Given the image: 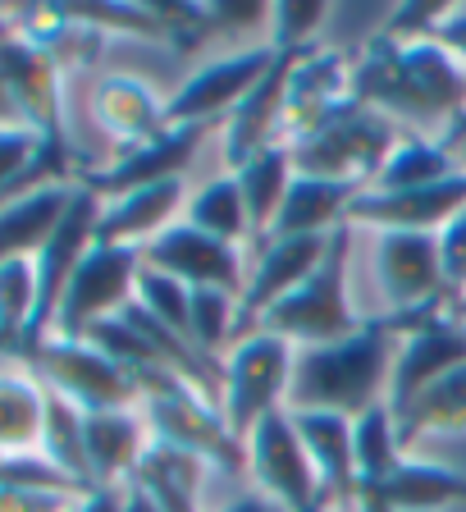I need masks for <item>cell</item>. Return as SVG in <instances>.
Returning a JSON list of instances; mask_svg holds the SVG:
<instances>
[{
	"mask_svg": "<svg viewBox=\"0 0 466 512\" xmlns=\"http://www.w3.org/2000/svg\"><path fill=\"white\" fill-rule=\"evenodd\" d=\"M357 101L421 138H444L466 110V69L430 42H393L371 32L357 51Z\"/></svg>",
	"mask_w": 466,
	"mask_h": 512,
	"instance_id": "6da1fadb",
	"label": "cell"
},
{
	"mask_svg": "<svg viewBox=\"0 0 466 512\" xmlns=\"http://www.w3.org/2000/svg\"><path fill=\"white\" fill-rule=\"evenodd\" d=\"M398 339L384 316H366L357 334L325 348H297L293 384H288V412H334L352 416L389 403V375Z\"/></svg>",
	"mask_w": 466,
	"mask_h": 512,
	"instance_id": "7a4b0ae2",
	"label": "cell"
},
{
	"mask_svg": "<svg viewBox=\"0 0 466 512\" xmlns=\"http://www.w3.org/2000/svg\"><path fill=\"white\" fill-rule=\"evenodd\" d=\"M352 238H357V229L343 224L316 275L297 288V293H288L279 307L265 311V316L256 320V330L279 334V339L293 343V348H325V343H339V339H348V334H357L361 325H366V316L352 307V284H348Z\"/></svg>",
	"mask_w": 466,
	"mask_h": 512,
	"instance_id": "3957f363",
	"label": "cell"
},
{
	"mask_svg": "<svg viewBox=\"0 0 466 512\" xmlns=\"http://www.w3.org/2000/svg\"><path fill=\"white\" fill-rule=\"evenodd\" d=\"M32 375L42 380V389L69 398L78 412H138L142 407V384L138 375L119 366L115 357L96 348L87 339H42L23 357Z\"/></svg>",
	"mask_w": 466,
	"mask_h": 512,
	"instance_id": "277c9868",
	"label": "cell"
},
{
	"mask_svg": "<svg viewBox=\"0 0 466 512\" xmlns=\"http://www.w3.org/2000/svg\"><path fill=\"white\" fill-rule=\"evenodd\" d=\"M293 362H297V348L270 330H247L243 339L224 352L220 412L243 444L265 416H275L288 407Z\"/></svg>",
	"mask_w": 466,
	"mask_h": 512,
	"instance_id": "5b68a950",
	"label": "cell"
},
{
	"mask_svg": "<svg viewBox=\"0 0 466 512\" xmlns=\"http://www.w3.org/2000/svg\"><path fill=\"white\" fill-rule=\"evenodd\" d=\"M142 421H147L151 439L170 448H183L192 458H202L211 471H224V476H247V444L229 430L224 412L202 398L197 389L170 380L156 384L142 394Z\"/></svg>",
	"mask_w": 466,
	"mask_h": 512,
	"instance_id": "8992f818",
	"label": "cell"
},
{
	"mask_svg": "<svg viewBox=\"0 0 466 512\" xmlns=\"http://www.w3.org/2000/svg\"><path fill=\"white\" fill-rule=\"evenodd\" d=\"M407 138V128H398L389 115L371 106H352L343 119L307 138L302 147H293L297 174L329 183H352V188H371L375 174L384 170V160L393 156V147Z\"/></svg>",
	"mask_w": 466,
	"mask_h": 512,
	"instance_id": "52a82bcc",
	"label": "cell"
},
{
	"mask_svg": "<svg viewBox=\"0 0 466 512\" xmlns=\"http://www.w3.org/2000/svg\"><path fill=\"white\" fill-rule=\"evenodd\" d=\"M357 106V60L334 46L297 55L279 115V147H302L307 138L325 133L334 119H343Z\"/></svg>",
	"mask_w": 466,
	"mask_h": 512,
	"instance_id": "ba28073f",
	"label": "cell"
},
{
	"mask_svg": "<svg viewBox=\"0 0 466 512\" xmlns=\"http://www.w3.org/2000/svg\"><path fill=\"white\" fill-rule=\"evenodd\" d=\"M138 275H142V252L96 243L83 256V266L74 270L69 288H64V302L55 311L51 334L87 339V330H96L101 320L124 316L133 307V298H138Z\"/></svg>",
	"mask_w": 466,
	"mask_h": 512,
	"instance_id": "9c48e42d",
	"label": "cell"
},
{
	"mask_svg": "<svg viewBox=\"0 0 466 512\" xmlns=\"http://www.w3.org/2000/svg\"><path fill=\"white\" fill-rule=\"evenodd\" d=\"M247 480L252 490L275 499L284 512H329V494L297 439L293 416L275 412L247 435Z\"/></svg>",
	"mask_w": 466,
	"mask_h": 512,
	"instance_id": "30bf717a",
	"label": "cell"
},
{
	"mask_svg": "<svg viewBox=\"0 0 466 512\" xmlns=\"http://www.w3.org/2000/svg\"><path fill=\"white\" fill-rule=\"evenodd\" d=\"M0 101L10 106V124H23L42 138L46 151L74 156L69 128H64V74L51 55H42L32 42L14 37L0 46Z\"/></svg>",
	"mask_w": 466,
	"mask_h": 512,
	"instance_id": "8fae6325",
	"label": "cell"
},
{
	"mask_svg": "<svg viewBox=\"0 0 466 512\" xmlns=\"http://www.w3.org/2000/svg\"><path fill=\"white\" fill-rule=\"evenodd\" d=\"M275 46H243V51H224L206 60L202 69H192L188 83L170 96V124H192V128H215L243 106L252 87L270 74L275 64Z\"/></svg>",
	"mask_w": 466,
	"mask_h": 512,
	"instance_id": "7c38bea8",
	"label": "cell"
},
{
	"mask_svg": "<svg viewBox=\"0 0 466 512\" xmlns=\"http://www.w3.org/2000/svg\"><path fill=\"white\" fill-rule=\"evenodd\" d=\"M96 220H101V197H96L87 183H78L60 229L51 234V243H46L42 252L32 256V270H37V316H32L23 357H28L42 339H51V325H55V311H60V302H64V288H69L74 270L83 266V256L96 247Z\"/></svg>",
	"mask_w": 466,
	"mask_h": 512,
	"instance_id": "4fadbf2b",
	"label": "cell"
},
{
	"mask_svg": "<svg viewBox=\"0 0 466 512\" xmlns=\"http://www.w3.org/2000/svg\"><path fill=\"white\" fill-rule=\"evenodd\" d=\"M457 366H466V325L453 316V307L403 330L389 375V412L403 416L430 384L453 375Z\"/></svg>",
	"mask_w": 466,
	"mask_h": 512,
	"instance_id": "5bb4252c",
	"label": "cell"
},
{
	"mask_svg": "<svg viewBox=\"0 0 466 512\" xmlns=\"http://www.w3.org/2000/svg\"><path fill=\"white\" fill-rule=\"evenodd\" d=\"M466 211V170L407 192H371L361 188L352 202L348 224L371 234H439L448 220Z\"/></svg>",
	"mask_w": 466,
	"mask_h": 512,
	"instance_id": "9a60e30c",
	"label": "cell"
},
{
	"mask_svg": "<svg viewBox=\"0 0 466 512\" xmlns=\"http://www.w3.org/2000/svg\"><path fill=\"white\" fill-rule=\"evenodd\" d=\"M142 266L179 279V284H188V288H224L233 298H243V288H247L243 247L220 243V238L192 229L188 220H179L174 229H165L156 243L142 247Z\"/></svg>",
	"mask_w": 466,
	"mask_h": 512,
	"instance_id": "2e32d148",
	"label": "cell"
},
{
	"mask_svg": "<svg viewBox=\"0 0 466 512\" xmlns=\"http://www.w3.org/2000/svg\"><path fill=\"white\" fill-rule=\"evenodd\" d=\"M87 110H92V124L119 147V156L147 147L170 128V96H160L138 74H101L92 83Z\"/></svg>",
	"mask_w": 466,
	"mask_h": 512,
	"instance_id": "e0dca14e",
	"label": "cell"
},
{
	"mask_svg": "<svg viewBox=\"0 0 466 512\" xmlns=\"http://www.w3.org/2000/svg\"><path fill=\"white\" fill-rule=\"evenodd\" d=\"M211 128H192V124H170L160 138H151L147 147L124 151L106 165V170L83 174L87 188L106 202V197H119V192L133 188H156V183H174L188 174V165L197 160V151L206 147Z\"/></svg>",
	"mask_w": 466,
	"mask_h": 512,
	"instance_id": "ac0fdd59",
	"label": "cell"
},
{
	"mask_svg": "<svg viewBox=\"0 0 466 512\" xmlns=\"http://www.w3.org/2000/svg\"><path fill=\"white\" fill-rule=\"evenodd\" d=\"M329 243H334V234L329 238H265V243H256V261L247 270L243 298H238L243 325L256 330V320L265 311L279 307L288 293H297V288L307 284L320 270V261H325Z\"/></svg>",
	"mask_w": 466,
	"mask_h": 512,
	"instance_id": "d6986e66",
	"label": "cell"
},
{
	"mask_svg": "<svg viewBox=\"0 0 466 512\" xmlns=\"http://www.w3.org/2000/svg\"><path fill=\"white\" fill-rule=\"evenodd\" d=\"M188 179L174 183H156V188H133L119 192V197H106L101 202V220H96V243L110 247H133L142 252L147 243H156L165 229L183 220L188 211Z\"/></svg>",
	"mask_w": 466,
	"mask_h": 512,
	"instance_id": "ffe728a7",
	"label": "cell"
},
{
	"mask_svg": "<svg viewBox=\"0 0 466 512\" xmlns=\"http://www.w3.org/2000/svg\"><path fill=\"white\" fill-rule=\"evenodd\" d=\"M293 60L297 55H275L270 74L252 87V96H247L243 106L224 119L220 156H224V165H229V174L243 170L247 160H256L261 151L279 147V115H284V92H288Z\"/></svg>",
	"mask_w": 466,
	"mask_h": 512,
	"instance_id": "44dd1931",
	"label": "cell"
},
{
	"mask_svg": "<svg viewBox=\"0 0 466 512\" xmlns=\"http://www.w3.org/2000/svg\"><path fill=\"white\" fill-rule=\"evenodd\" d=\"M87 439V471H92V490H124L142 453L151 444V430L142 412H87L83 421Z\"/></svg>",
	"mask_w": 466,
	"mask_h": 512,
	"instance_id": "7402d4cb",
	"label": "cell"
},
{
	"mask_svg": "<svg viewBox=\"0 0 466 512\" xmlns=\"http://www.w3.org/2000/svg\"><path fill=\"white\" fill-rule=\"evenodd\" d=\"M311 467L329 494V508H352L357 499V453H352V416L334 412H288Z\"/></svg>",
	"mask_w": 466,
	"mask_h": 512,
	"instance_id": "603a6c76",
	"label": "cell"
},
{
	"mask_svg": "<svg viewBox=\"0 0 466 512\" xmlns=\"http://www.w3.org/2000/svg\"><path fill=\"white\" fill-rule=\"evenodd\" d=\"M78 183H42L0 206V261H32L60 229Z\"/></svg>",
	"mask_w": 466,
	"mask_h": 512,
	"instance_id": "cb8c5ba5",
	"label": "cell"
},
{
	"mask_svg": "<svg viewBox=\"0 0 466 512\" xmlns=\"http://www.w3.org/2000/svg\"><path fill=\"white\" fill-rule=\"evenodd\" d=\"M357 192L361 188H352V183H329V179L297 174L265 238H329V234H339L352 215Z\"/></svg>",
	"mask_w": 466,
	"mask_h": 512,
	"instance_id": "d4e9b609",
	"label": "cell"
},
{
	"mask_svg": "<svg viewBox=\"0 0 466 512\" xmlns=\"http://www.w3.org/2000/svg\"><path fill=\"white\" fill-rule=\"evenodd\" d=\"M206 480H211V467L202 458L151 439L128 485H138L160 512H202Z\"/></svg>",
	"mask_w": 466,
	"mask_h": 512,
	"instance_id": "484cf974",
	"label": "cell"
},
{
	"mask_svg": "<svg viewBox=\"0 0 466 512\" xmlns=\"http://www.w3.org/2000/svg\"><path fill=\"white\" fill-rule=\"evenodd\" d=\"M361 494H375L393 512H448L457 503H466V476L444 467V462H425L416 453H407L380 485H371Z\"/></svg>",
	"mask_w": 466,
	"mask_h": 512,
	"instance_id": "4316f807",
	"label": "cell"
},
{
	"mask_svg": "<svg viewBox=\"0 0 466 512\" xmlns=\"http://www.w3.org/2000/svg\"><path fill=\"white\" fill-rule=\"evenodd\" d=\"M457 435H466V366L435 380L398 416V448H403V458L416 453L421 444H430V439H457Z\"/></svg>",
	"mask_w": 466,
	"mask_h": 512,
	"instance_id": "83f0119b",
	"label": "cell"
},
{
	"mask_svg": "<svg viewBox=\"0 0 466 512\" xmlns=\"http://www.w3.org/2000/svg\"><path fill=\"white\" fill-rule=\"evenodd\" d=\"M233 179H238V188H243L247 215H252V238H256V243H265V234H270V224H275L279 206H284L288 188H293V179H297L293 151H288V147L261 151L256 160H247L243 170H233Z\"/></svg>",
	"mask_w": 466,
	"mask_h": 512,
	"instance_id": "f1b7e54d",
	"label": "cell"
},
{
	"mask_svg": "<svg viewBox=\"0 0 466 512\" xmlns=\"http://www.w3.org/2000/svg\"><path fill=\"white\" fill-rule=\"evenodd\" d=\"M183 220H188L192 229H202V234L220 238V243H233V247L256 243L252 238V215H247V202H243V188H238V179H233L229 170L215 174V179H206L202 188L192 192Z\"/></svg>",
	"mask_w": 466,
	"mask_h": 512,
	"instance_id": "f546056e",
	"label": "cell"
},
{
	"mask_svg": "<svg viewBox=\"0 0 466 512\" xmlns=\"http://www.w3.org/2000/svg\"><path fill=\"white\" fill-rule=\"evenodd\" d=\"M46 421V389L37 375H0V453H37Z\"/></svg>",
	"mask_w": 466,
	"mask_h": 512,
	"instance_id": "4dcf8cb0",
	"label": "cell"
},
{
	"mask_svg": "<svg viewBox=\"0 0 466 512\" xmlns=\"http://www.w3.org/2000/svg\"><path fill=\"white\" fill-rule=\"evenodd\" d=\"M457 156L444 147L439 138H421V133H407L393 156L384 160V170L375 174L371 192H407V188H430V183L457 174Z\"/></svg>",
	"mask_w": 466,
	"mask_h": 512,
	"instance_id": "1f68e13d",
	"label": "cell"
},
{
	"mask_svg": "<svg viewBox=\"0 0 466 512\" xmlns=\"http://www.w3.org/2000/svg\"><path fill=\"white\" fill-rule=\"evenodd\" d=\"M83 421H87V412H78L69 398H60V394H51V389H46V421H42V444H37V453H42L46 462H55L64 476H74L78 485H87V490H92Z\"/></svg>",
	"mask_w": 466,
	"mask_h": 512,
	"instance_id": "d6a6232c",
	"label": "cell"
},
{
	"mask_svg": "<svg viewBox=\"0 0 466 512\" xmlns=\"http://www.w3.org/2000/svg\"><path fill=\"white\" fill-rule=\"evenodd\" d=\"M352 453H357V494L380 485L398 467L403 448H398V416L389 412V403L371 407L352 421Z\"/></svg>",
	"mask_w": 466,
	"mask_h": 512,
	"instance_id": "836d02e7",
	"label": "cell"
},
{
	"mask_svg": "<svg viewBox=\"0 0 466 512\" xmlns=\"http://www.w3.org/2000/svg\"><path fill=\"white\" fill-rule=\"evenodd\" d=\"M37 316V270L32 261H0V348L23 357Z\"/></svg>",
	"mask_w": 466,
	"mask_h": 512,
	"instance_id": "e575fe53",
	"label": "cell"
},
{
	"mask_svg": "<svg viewBox=\"0 0 466 512\" xmlns=\"http://www.w3.org/2000/svg\"><path fill=\"white\" fill-rule=\"evenodd\" d=\"M238 325H243V311H238L233 293H224V288H192V343H197L206 357L224 362L220 352L229 348V339L233 343L243 339Z\"/></svg>",
	"mask_w": 466,
	"mask_h": 512,
	"instance_id": "d590c367",
	"label": "cell"
},
{
	"mask_svg": "<svg viewBox=\"0 0 466 512\" xmlns=\"http://www.w3.org/2000/svg\"><path fill=\"white\" fill-rule=\"evenodd\" d=\"M329 5H320V0H279V5H270V23H265V32H270V46H275L279 55H307L320 46V32L329 28Z\"/></svg>",
	"mask_w": 466,
	"mask_h": 512,
	"instance_id": "8d00e7d4",
	"label": "cell"
},
{
	"mask_svg": "<svg viewBox=\"0 0 466 512\" xmlns=\"http://www.w3.org/2000/svg\"><path fill=\"white\" fill-rule=\"evenodd\" d=\"M133 302H138L147 316H156L165 330L183 334V339L192 343V288L188 284H179V279H170V275H160V270L142 266L138 298H133Z\"/></svg>",
	"mask_w": 466,
	"mask_h": 512,
	"instance_id": "74e56055",
	"label": "cell"
},
{
	"mask_svg": "<svg viewBox=\"0 0 466 512\" xmlns=\"http://www.w3.org/2000/svg\"><path fill=\"white\" fill-rule=\"evenodd\" d=\"M42 151V138L23 124H10L0 119V202L10 197V188L32 170V160Z\"/></svg>",
	"mask_w": 466,
	"mask_h": 512,
	"instance_id": "f35d334b",
	"label": "cell"
},
{
	"mask_svg": "<svg viewBox=\"0 0 466 512\" xmlns=\"http://www.w3.org/2000/svg\"><path fill=\"white\" fill-rule=\"evenodd\" d=\"M435 243H439V270H444L448 298L453 302L466 298V211L439 229Z\"/></svg>",
	"mask_w": 466,
	"mask_h": 512,
	"instance_id": "ab89813d",
	"label": "cell"
},
{
	"mask_svg": "<svg viewBox=\"0 0 466 512\" xmlns=\"http://www.w3.org/2000/svg\"><path fill=\"white\" fill-rule=\"evenodd\" d=\"M444 14H448V5H398L375 32H384L393 42H430L435 28L444 23Z\"/></svg>",
	"mask_w": 466,
	"mask_h": 512,
	"instance_id": "60d3db41",
	"label": "cell"
},
{
	"mask_svg": "<svg viewBox=\"0 0 466 512\" xmlns=\"http://www.w3.org/2000/svg\"><path fill=\"white\" fill-rule=\"evenodd\" d=\"M83 494H46V490H14L0 485V512H74Z\"/></svg>",
	"mask_w": 466,
	"mask_h": 512,
	"instance_id": "b9f144b4",
	"label": "cell"
},
{
	"mask_svg": "<svg viewBox=\"0 0 466 512\" xmlns=\"http://www.w3.org/2000/svg\"><path fill=\"white\" fill-rule=\"evenodd\" d=\"M435 42L466 69V5H448L444 23L435 28Z\"/></svg>",
	"mask_w": 466,
	"mask_h": 512,
	"instance_id": "7bdbcfd3",
	"label": "cell"
},
{
	"mask_svg": "<svg viewBox=\"0 0 466 512\" xmlns=\"http://www.w3.org/2000/svg\"><path fill=\"white\" fill-rule=\"evenodd\" d=\"M220 512H284V508H279V503L275 499H265V494H243V499H233V503H224V508Z\"/></svg>",
	"mask_w": 466,
	"mask_h": 512,
	"instance_id": "ee69618b",
	"label": "cell"
},
{
	"mask_svg": "<svg viewBox=\"0 0 466 512\" xmlns=\"http://www.w3.org/2000/svg\"><path fill=\"white\" fill-rule=\"evenodd\" d=\"M124 512H160L138 485H124Z\"/></svg>",
	"mask_w": 466,
	"mask_h": 512,
	"instance_id": "f6af8a7d",
	"label": "cell"
},
{
	"mask_svg": "<svg viewBox=\"0 0 466 512\" xmlns=\"http://www.w3.org/2000/svg\"><path fill=\"white\" fill-rule=\"evenodd\" d=\"M343 512H393V508H389V503H380L375 494H357V499H352V508H343Z\"/></svg>",
	"mask_w": 466,
	"mask_h": 512,
	"instance_id": "bcb514c9",
	"label": "cell"
},
{
	"mask_svg": "<svg viewBox=\"0 0 466 512\" xmlns=\"http://www.w3.org/2000/svg\"><path fill=\"white\" fill-rule=\"evenodd\" d=\"M14 37H19V28H14V14L0 10V46H10Z\"/></svg>",
	"mask_w": 466,
	"mask_h": 512,
	"instance_id": "7dc6e473",
	"label": "cell"
},
{
	"mask_svg": "<svg viewBox=\"0 0 466 512\" xmlns=\"http://www.w3.org/2000/svg\"><path fill=\"white\" fill-rule=\"evenodd\" d=\"M462 138H466V110H462V115H457V124L448 128V133H444V138H439V142H444V147H453V142H462Z\"/></svg>",
	"mask_w": 466,
	"mask_h": 512,
	"instance_id": "c3c4849f",
	"label": "cell"
},
{
	"mask_svg": "<svg viewBox=\"0 0 466 512\" xmlns=\"http://www.w3.org/2000/svg\"><path fill=\"white\" fill-rule=\"evenodd\" d=\"M448 151H453V156H457V165H462V170H466V138H462V142H453V147H448Z\"/></svg>",
	"mask_w": 466,
	"mask_h": 512,
	"instance_id": "681fc988",
	"label": "cell"
},
{
	"mask_svg": "<svg viewBox=\"0 0 466 512\" xmlns=\"http://www.w3.org/2000/svg\"><path fill=\"white\" fill-rule=\"evenodd\" d=\"M83 499H87V494H83ZM83 499H78V503H83ZM74 512H78V508H74Z\"/></svg>",
	"mask_w": 466,
	"mask_h": 512,
	"instance_id": "f907efd6",
	"label": "cell"
}]
</instances>
